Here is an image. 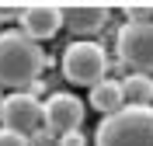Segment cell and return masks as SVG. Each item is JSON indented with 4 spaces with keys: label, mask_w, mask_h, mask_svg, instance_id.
I'll return each mask as SVG.
<instances>
[{
    "label": "cell",
    "mask_w": 153,
    "mask_h": 146,
    "mask_svg": "<svg viewBox=\"0 0 153 146\" xmlns=\"http://www.w3.org/2000/svg\"><path fill=\"white\" fill-rule=\"evenodd\" d=\"M45 66L49 59L38 42H31L21 31L0 35V87H31Z\"/></svg>",
    "instance_id": "cell-1"
},
{
    "label": "cell",
    "mask_w": 153,
    "mask_h": 146,
    "mask_svg": "<svg viewBox=\"0 0 153 146\" xmlns=\"http://www.w3.org/2000/svg\"><path fill=\"white\" fill-rule=\"evenodd\" d=\"M94 146H153V104H125L115 115L101 118Z\"/></svg>",
    "instance_id": "cell-2"
},
{
    "label": "cell",
    "mask_w": 153,
    "mask_h": 146,
    "mask_svg": "<svg viewBox=\"0 0 153 146\" xmlns=\"http://www.w3.org/2000/svg\"><path fill=\"white\" fill-rule=\"evenodd\" d=\"M108 73V52L105 45L87 39H76L66 45L63 52V77L70 84H80V87H94L97 80H105Z\"/></svg>",
    "instance_id": "cell-3"
},
{
    "label": "cell",
    "mask_w": 153,
    "mask_h": 146,
    "mask_svg": "<svg viewBox=\"0 0 153 146\" xmlns=\"http://www.w3.org/2000/svg\"><path fill=\"white\" fill-rule=\"evenodd\" d=\"M0 129H10L25 139H35L45 129V115H42V101L31 97L28 90H14V94L0 97Z\"/></svg>",
    "instance_id": "cell-4"
},
{
    "label": "cell",
    "mask_w": 153,
    "mask_h": 146,
    "mask_svg": "<svg viewBox=\"0 0 153 146\" xmlns=\"http://www.w3.org/2000/svg\"><path fill=\"white\" fill-rule=\"evenodd\" d=\"M118 63L129 66L132 73H153V24H129L125 21L115 39Z\"/></svg>",
    "instance_id": "cell-5"
},
{
    "label": "cell",
    "mask_w": 153,
    "mask_h": 146,
    "mask_svg": "<svg viewBox=\"0 0 153 146\" xmlns=\"http://www.w3.org/2000/svg\"><path fill=\"white\" fill-rule=\"evenodd\" d=\"M42 115H45V129L52 136H63V132H76L80 122H84V101L70 90H56L42 101Z\"/></svg>",
    "instance_id": "cell-6"
},
{
    "label": "cell",
    "mask_w": 153,
    "mask_h": 146,
    "mask_svg": "<svg viewBox=\"0 0 153 146\" xmlns=\"http://www.w3.org/2000/svg\"><path fill=\"white\" fill-rule=\"evenodd\" d=\"M18 21H21V35H28L31 42L52 39V35L63 28V18H59L56 4H25V10H21Z\"/></svg>",
    "instance_id": "cell-7"
},
{
    "label": "cell",
    "mask_w": 153,
    "mask_h": 146,
    "mask_svg": "<svg viewBox=\"0 0 153 146\" xmlns=\"http://www.w3.org/2000/svg\"><path fill=\"white\" fill-rule=\"evenodd\" d=\"M59 18H63V28L73 35H94L108 21V7L105 4H66L59 7Z\"/></svg>",
    "instance_id": "cell-8"
},
{
    "label": "cell",
    "mask_w": 153,
    "mask_h": 146,
    "mask_svg": "<svg viewBox=\"0 0 153 146\" xmlns=\"http://www.w3.org/2000/svg\"><path fill=\"white\" fill-rule=\"evenodd\" d=\"M91 108L101 111V115H115L118 108H125V97H122V84L115 77H105L91 87Z\"/></svg>",
    "instance_id": "cell-9"
},
{
    "label": "cell",
    "mask_w": 153,
    "mask_h": 146,
    "mask_svg": "<svg viewBox=\"0 0 153 146\" xmlns=\"http://www.w3.org/2000/svg\"><path fill=\"white\" fill-rule=\"evenodd\" d=\"M118 84H122L125 104H136V108L153 104V77H146V73H129V77L118 80Z\"/></svg>",
    "instance_id": "cell-10"
},
{
    "label": "cell",
    "mask_w": 153,
    "mask_h": 146,
    "mask_svg": "<svg viewBox=\"0 0 153 146\" xmlns=\"http://www.w3.org/2000/svg\"><path fill=\"white\" fill-rule=\"evenodd\" d=\"M129 24H153V4H125Z\"/></svg>",
    "instance_id": "cell-11"
},
{
    "label": "cell",
    "mask_w": 153,
    "mask_h": 146,
    "mask_svg": "<svg viewBox=\"0 0 153 146\" xmlns=\"http://www.w3.org/2000/svg\"><path fill=\"white\" fill-rule=\"evenodd\" d=\"M0 146H31V139L10 132V129H0Z\"/></svg>",
    "instance_id": "cell-12"
},
{
    "label": "cell",
    "mask_w": 153,
    "mask_h": 146,
    "mask_svg": "<svg viewBox=\"0 0 153 146\" xmlns=\"http://www.w3.org/2000/svg\"><path fill=\"white\" fill-rule=\"evenodd\" d=\"M25 4H0V21H18Z\"/></svg>",
    "instance_id": "cell-13"
},
{
    "label": "cell",
    "mask_w": 153,
    "mask_h": 146,
    "mask_svg": "<svg viewBox=\"0 0 153 146\" xmlns=\"http://www.w3.org/2000/svg\"><path fill=\"white\" fill-rule=\"evenodd\" d=\"M59 146H87V136L76 129V132H63L59 136Z\"/></svg>",
    "instance_id": "cell-14"
}]
</instances>
